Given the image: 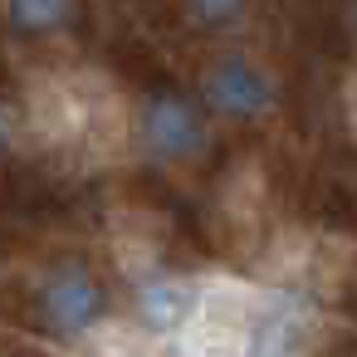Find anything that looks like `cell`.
<instances>
[{
    "mask_svg": "<svg viewBox=\"0 0 357 357\" xmlns=\"http://www.w3.org/2000/svg\"><path fill=\"white\" fill-rule=\"evenodd\" d=\"M35 308H40V323L54 337H79V333H89L103 318V284L79 259L54 264L40 279V289H35Z\"/></svg>",
    "mask_w": 357,
    "mask_h": 357,
    "instance_id": "obj_1",
    "label": "cell"
},
{
    "mask_svg": "<svg viewBox=\"0 0 357 357\" xmlns=\"http://www.w3.org/2000/svg\"><path fill=\"white\" fill-rule=\"evenodd\" d=\"M201 93L220 118H259L274 108V79L245 54H220L201 74Z\"/></svg>",
    "mask_w": 357,
    "mask_h": 357,
    "instance_id": "obj_2",
    "label": "cell"
},
{
    "mask_svg": "<svg viewBox=\"0 0 357 357\" xmlns=\"http://www.w3.org/2000/svg\"><path fill=\"white\" fill-rule=\"evenodd\" d=\"M142 147L157 162H186L206 147V123L191 98L181 93H152L142 103Z\"/></svg>",
    "mask_w": 357,
    "mask_h": 357,
    "instance_id": "obj_3",
    "label": "cell"
},
{
    "mask_svg": "<svg viewBox=\"0 0 357 357\" xmlns=\"http://www.w3.org/2000/svg\"><path fill=\"white\" fill-rule=\"evenodd\" d=\"M303 342V303L294 294L274 298L250 328V357H289Z\"/></svg>",
    "mask_w": 357,
    "mask_h": 357,
    "instance_id": "obj_4",
    "label": "cell"
},
{
    "mask_svg": "<svg viewBox=\"0 0 357 357\" xmlns=\"http://www.w3.org/2000/svg\"><path fill=\"white\" fill-rule=\"evenodd\" d=\"M79 10V0H6V25L25 40L59 35Z\"/></svg>",
    "mask_w": 357,
    "mask_h": 357,
    "instance_id": "obj_5",
    "label": "cell"
},
{
    "mask_svg": "<svg viewBox=\"0 0 357 357\" xmlns=\"http://www.w3.org/2000/svg\"><path fill=\"white\" fill-rule=\"evenodd\" d=\"M137 308L147 318V328H176L186 313H191V289L181 279H147L142 294H137Z\"/></svg>",
    "mask_w": 357,
    "mask_h": 357,
    "instance_id": "obj_6",
    "label": "cell"
},
{
    "mask_svg": "<svg viewBox=\"0 0 357 357\" xmlns=\"http://www.w3.org/2000/svg\"><path fill=\"white\" fill-rule=\"evenodd\" d=\"M245 6H250V0H181L186 20L201 25V30H230L245 15Z\"/></svg>",
    "mask_w": 357,
    "mask_h": 357,
    "instance_id": "obj_7",
    "label": "cell"
},
{
    "mask_svg": "<svg viewBox=\"0 0 357 357\" xmlns=\"http://www.w3.org/2000/svg\"><path fill=\"white\" fill-rule=\"evenodd\" d=\"M10 137H15V123H10V113H6V108H0V152L10 147Z\"/></svg>",
    "mask_w": 357,
    "mask_h": 357,
    "instance_id": "obj_8",
    "label": "cell"
}]
</instances>
